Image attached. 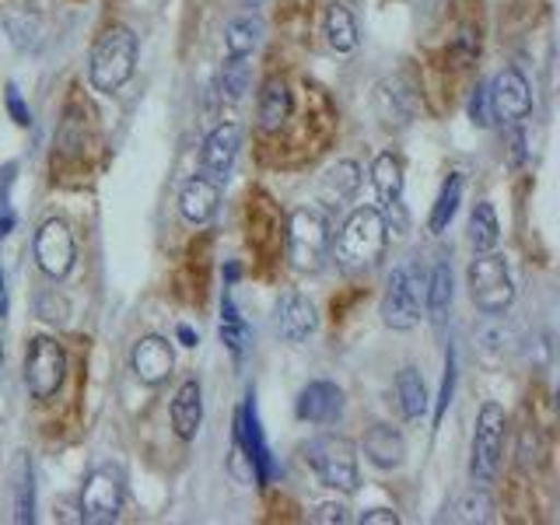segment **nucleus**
<instances>
[{"label":"nucleus","mask_w":560,"mask_h":525,"mask_svg":"<svg viewBox=\"0 0 560 525\" xmlns=\"http://www.w3.org/2000/svg\"><path fill=\"white\" fill-rule=\"evenodd\" d=\"M137 67V35L127 25H113L98 35L92 46V63H88V78H92L95 92L113 95L133 78Z\"/></svg>","instance_id":"f257e3e1"},{"label":"nucleus","mask_w":560,"mask_h":525,"mask_svg":"<svg viewBox=\"0 0 560 525\" xmlns=\"http://www.w3.org/2000/svg\"><path fill=\"white\" fill-rule=\"evenodd\" d=\"M385 238H389V224H385L382 210L361 207L347 218L343 232L337 238V262L350 273L375 267L385 253Z\"/></svg>","instance_id":"f03ea898"},{"label":"nucleus","mask_w":560,"mask_h":525,"mask_svg":"<svg viewBox=\"0 0 560 525\" xmlns=\"http://www.w3.org/2000/svg\"><path fill=\"white\" fill-rule=\"evenodd\" d=\"M329 256V218L323 207H298L288 221V259L298 273H319Z\"/></svg>","instance_id":"7ed1b4c3"},{"label":"nucleus","mask_w":560,"mask_h":525,"mask_svg":"<svg viewBox=\"0 0 560 525\" xmlns=\"http://www.w3.org/2000/svg\"><path fill=\"white\" fill-rule=\"evenodd\" d=\"M305 463L312 472L319 477L323 487L343 490V494H354L361 477H358V455L354 442H347L340 434H319L305 445Z\"/></svg>","instance_id":"20e7f679"},{"label":"nucleus","mask_w":560,"mask_h":525,"mask_svg":"<svg viewBox=\"0 0 560 525\" xmlns=\"http://www.w3.org/2000/svg\"><path fill=\"white\" fill-rule=\"evenodd\" d=\"M424 288L428 277L420 273V267H413V262L396 267L382 294V323L396 332L413 329L420 323V312H424Z\"/></svg>","instance_id":"39448f33"},{"label":"nucleus","mask_w":560,"mask_h":525,"mask_svg":"<svg viewBox=\"0 0 560 525\" xmlns=\"http://www.w3.org/2000/svg\"><path fill=\"white\" fill-rule=\"evenodd\" d=\"M469 298L483 315H504L515 302V284L508 259L498 253H480L469 262Z\"/></svg>","instance_id":"423d86ee"},{"label":"nucleus","mask_w":560,"mask_h":525,"mask_svg":"<svg viewBox=\"0 0 560 525\" xmlns=\"http://www.w3.org/2000/svg\"><path fill=\"white\" fill-rule=\"evenodd\" d=\"M504 410L498 402H483L477 413V431H472V459H469V472L477 483H490L498 477L501 466V448H504Z\"/></svg>","instance_id":"0eeeda50"},{"label":"nucleus","mask_w":560,"mask_h":525,"mask_svg":"<svg viewBox=\"0 0 560 525\" xmlns=\"http://www.w3.org/2000/svg\"><path fill=\"white\" fill-rule=\"evenodd\" d=\"M63 372H67V358L63 347L49 337H35L28 343L25 354V385L35 399H49L57 396V389L63 385Z\"/></svg>","instance_id":"6e6552de"},{"label":"nucleus","mask_w":560,"mask_h":525,"mask_svg":"<svg viewBox=\"0 0 560 525\" xmlns=\"http://www.w3.org/2000/svg\"><path fill=\"white\" fill-rule=\"evenodd\" d=\"M122 508V480L119 472L102 466L88 477L84 490H81V518L88 525H102V522H113Z\"/></svg>","instance_id":"1a4fd4ad"},{"label":"nucleus","mask_w":560,"mask_h":525,"mask_svg":"<svg viewBox=\"0 0 560 525\" xmlns=\"http://www.w3.org/2000/svg\"><path fill=\"white\" fill-rule=\"evenodd\" d=\"M487 92H490V109H494V119H501V122H518L533 109L529 81L522 78L518 67H504L494 78V84H487Z\"/></svg>","instance_id":"9d476101"},{"label":"nucleus","mask_w":560,"mask_h":525,"mask_svg":"<svg viewBox=\"0 0 560 525\" xmlns=\"http://www.w3.org/2000/svg\"><path fill=\"white\" fill-rule=\"evenodd\" d=\"M35 259H39L43 273L63 277L74 267V235H70L67 221L49 218L39 232H35Z\"/></svg>","instance_id":"9b49d317"},{"label":"nucleus","mask_w":560,"mask_h":525,"mask_svg":"<svg viewBox=\"0 0 560 525\" xmlns=\"http://www.w3.org/2000/svg\"><path fill=\"white\" fill-rule=\"evenodd\" d=\"M372 183H375V192H378V203H382V218L389 221L393 214H396V221H393V228L396 232H402V162L393 154V151H385V154H378L375 158V165H372Z\"/></svg>","instance_id":"f8f14e48"},{"label":"nucleus","mask_w":560,"mask_h":525,"mask_svg":"<svg viewBox=\"0 0 560 525\" xmlns=\"http://www.w3.org/2000/svg\"><path fill=\"white\" fill-rule=\"evenodd\" d=\"M242 148V127L238 122H221V127L210 130L207 144H203V175L214 183H224L228 172H232L235 158Z\"/></svg>","instance_id":"ddd939ff"},{"label":"nucleus","mask_w":560,"mask_h":525,"mask_svg":"<svg viewBox=\"0 0 560 525\" xmlns=\"http://www.w3.org/2000/svg\"><path fill=\"white\" fill-rule=\"evenodd\" d=\"M130 368L133 375L144 382V385H162L172 368H175V354H172V343L165 337H144L133 343V354H130Z\"/></svg>","instance_id":"4468645a"},{"label":"nucleus","mask_w":560,"mask_h":525,"mask_svg":"<svg viewBox=\"0 0 560 525\" xmlns=\"http://www.w3.org/2000/svg\"><path fill=\"white\" fill-rule=\"evenodd\" d=\"M343 413V389L332 382H308L298 396V417L308 424H329Z\"/></svg>","instance_id":"2eb2a0df"},{"label":"nucleus","mask_w":560,"mask_h":525,"mask_svg":"<svg viewBox=\"0 0 560 525\" xmlns=\"http://www.w3.org/2000/svg\"><path fill=\"white\" fill-rule=\"evenodd\" d=\"M315 326H319V315H315V305L308 302V298L302 294H284L277 305V329L280 337H284L288 343H302L308 340Z\"/></svg>","instance_id":"dca6fc26"},{"label":"nucleus","mask_w":560,"mask_h":525,"mask_svg":"<svg viewBox=\"0 0 560 525\" xmlns=\"http://www.w3.org/2000/svg\"><path fill=\"white\" fill-rule=\"evenodd\" d=\"M218 203H221V183L207 179V175H192L179 192V210L189 224H207L218 214Z\"/></svg>","instance_id":"f3484780"},{"label":"nucleus","mask_w":560,"mask_h":525,"mask_svg":"<svg viewBox=\"0 0 560 525\" xmlns=\"http://www.w3.org/2000/svg\"><path fill=\"white\" fill-rule=\"evenodd\" d=\"M375 113L385 127H407L413 119V92L402 78H385L375 88Z\"/></svg>","instance_id":"a211bd4d"},{"label":"nucleus","mask_w":560,"mask_h":525,"mask_svg":"<svg viewBox=\"0 0 560 525\" xmlns=\"http://www.w3.org/2000/svg\"><path fill=\"white\" fill-rule=\"evenodd\" d=\"M172 428L183 442H192L200 431V420H203V393H200V382L189 378L179 385V393L172 399Z\"/></svg>","instance_id":"6ab92c4d"},{"label":"nucleus","mask_w":560,"mask_h":525,"mask_svg":"<svg viewBox=\"0 0 560 525\" xmlns=\"http://www.w3.org/2000/svg\"><path fill=\"white\" fill-rule=\"evenodd\" d=\"M364 455L378 469H396V466H402V459H407V442H402V434L396 428L375 424L364 434Z\"/></svg>","instance_id":"aec40b11"},{"label":"nucleus","mask_w":560,"mask_h":525,"mask_svg":"<svg viewBox=\"0 0 560 525\" xmlns=\"http://www.w3.org/2000/svg\"><path fill=\"white\" fill-rule=\"evenodd\" d=\"M358 186H361V168H358V162H347V158H343V162L326 168L323 183H319V200L326 207H340V203H347L350 197H354Z\"/></svg>","instance_id":"412c9836"},{"label":"nucleus","mask_w":560,"mask_h":525,"mask_svg":"<svg viewBox=\"0 0 560 525\" xmlns=\"http://www.w3.org/2000/svg\"><path fill=\"white\" fill-rule=\"evenodd\" d=\"M291 116V92L280 78H270L259 92V127L262 130H280L284 119Z\"/></svg>","instance_id":"4be33fe9"},{"label":"nucleus","mask_w":560,"mask_h":525,"mask_svg":"<svg viewBox=\"0 0 560 525\" xmlns=\"http://www.w3.org/2000/svg\"><path fill=\"white\" fill-rule=\"evenodd\" d=\"M424 308L431 315L434 326H442L448 319V308H452V267L442 259L434 262V270L428 277V288H424Z\"/></svg>","instance_id":"5701e85b"},{"label":"nucleus","mask_w":560,"mask_h":525,"mask_svg":"<svg viewBox=\"0 0 560 525\" xmlns=\"http://www.w3.org/2000/svg\"><path fill=\"white\" fill-rule=\"evenodd\" d=\"M396 393H399V407H402V417H424L428 410V389H424V378H420L417 368H402L396 375Z\"/></svg>","instance_id":"b1692460"},{"label":"nucleus","mask_w":560,"mask_h":525,"mask_svg":"<svg viewBox=\"0 0 560 525\" xmlns=\"http://www.w3.org/2000/svg\"><path fill=\"white\" fill-rule=\"evenodd\" d=\"M501 238V224H498V214L490 203H477L472 207V218H469V245L477 253H490Z\"/></svg>","instance_id":"393cba45"},{"label":"nucleus","mask_w":560,"mask_h":525,"mask_svg":"<svg viewBox=\"0 0 560 525\" xmlns=\"http://www.w3.org/2000/svg\"><path fill=\"white\" fill-rule=\"evenodd\" d=\"M459 200H463V175H448L442 192H438V200H434L431 218H428V228H431L434 235H442L445 228L452 224L455 210H459Z\"/></svg>","instance_id":"a878e982"},{"label":"nucleus","mask_w":560,"mask_h":525,"mask_svg":"<svg viewBox=\"0 0 560 525\" xmlns=\"http://www.w3.org/2000/svg\"><path fill=\"white\" fill-rule=\"evenodd\" d=\"M326 39L337 52H350L358 46V25H354V14H350L343 4H329L326 11Z\"/></svg>","instance_id":"bb28decb"},{"label":"nucleus","mask_w":560,"mask_h":525,"mask_svg":"<svg viewBox=\"0 0 560 525\" xmlns=\"http://www.w3.org/2000/svg\"><path fill=\"white\" fill-rule=\"evenodd\" d=\"M35 518V477H32V459L22 455L14 466V522H32Z\"/></svg>","instance_id":"cd10ccee"},{"label":"nucleus","mask_w":560,"mask_h":525,"mask_svg":"<svg viewBox=\"0 0 560 525\" xmlns=\"http://www.w3.org/2000/svg\"><path fill=\"white\" fill-rule=\"evenodd\" d=\"M259 32L262 25L256 22V18H235L232 25L224 28V46H228V57H249V52L259 46Z\"/></svg>","instance_id":"c85d7f7f"},{"label":"nucleus","mask_w":560,"mask_h":525,"mask_svg":"<svg viewBox=\"0 0 560 525\" xmlns=\"http://www.w3.org/2000/svg\"><path fill=\"white\" fill-rule=\"evenodd\" d=\"M221 340H224L228 350H232V358L242 361L245 343H249V329H245L242 315H238L235 302L228 294H224V302H221Z\"/></svg>","instance_id":"c756f323"},{"label":"nucleus","mask_w":560,"mask_h":525,"mask_svg":"<svg viewBox=\"0 0 560 525\" xmlns=\"http://www.w3.org/2000/svg\"><path fill=\"white\" fill-rule=\"evenodd\" d=\"M249 57H228L221 67V98L224 102H242L245 92H249V81H253V70L245 63Z\"/></svg>","instance_id":"7c9ffc66"},{"label":"nucleus","mask_w":560,"mask_h":525,"mask_svg":"<svg viewBox=\"0 0 560 525\" xmlns=\"http://www.w3.org/2000/svg\"><path fill=\"white\" fill-rule=\"evenodd\" d=\"M4 28H8L11 43L18 49H35V46H39V18H35L28 8H11L4 14Z\"/></svg>","instance_id":"2f4dec72"},{"label":"nucleus","mask_w":560,"mask_h":525,"mask_svg":"<svg viewBox=\"0 0 560 525\" xmlns=\"http://www.w3.org/2000/svg\"><path fill=\"white\" fill-rule=\"evenodd\" d=\"M469 119L477 122L480 130H487L490 122H494V109H490V92H487V84H477V88H472V95H469Z\"/></svg>","instance_id":"473e14b6"},{"label":"nucleus","mask_w":560,"mask_h":525,"mask_svg":"<svg viewBox=\"0 0 560 525\" xmlns=\"http://www.w3.org/2000/svg\"><path fill=\"white\" fill-rule=\"evenodd\" d=\"M11 175H14V165H8L0 172V238H4L11 228H14V210L8 203V189H11Z\"/></svg>","instance_id":"72a5a7b5"},{"label":"nucleus","mask_w":560,"mask_h":525,"mask_svg":"<svg viewBox=\"0 0 560 525\" xmlns=\"http://www.w3.org/2000/svg\"><path fill=\"white\" fill-rule=\"evenodd\" d=\"M350 515H347V504H337V501H329V504H319L312 512V522L315 525H343Z\"/></svg>","instance_id":"f704fd0d"},{"label":"nucleus","mask_w":560,"mask_h":525,"mask_svg":"<svg viewBox=\"0 0 560 525\" xmlns=\"http://www.w3.org/2000/svg\"><path fill=\"white\" fill-rule=\"evenodd\" d=\"M452 385H455V358H445V378H442V399H438V413H434V424H442V417L452 402Z\"/></svg>","instance_id":"c9c22d12"},{"label":"nucleus","mask_w":560,"mask_h":525,"mask_svg":"<svg viewBox=\"0 0 560 525\" xmlns=\"http://www.w3.org/2000/svg\"><path fill=\"white\" fill-rule=\"evenodd\" d=\"M459 508H463V515H455V518H463V522H477V518H480V522H483L487 512H490V501H487L483 494H480V498L472 494V498H466Z\"/></svg>","instance_id":"e433bc0d"},{"label":"nucleus","mask_w":560,"mask_h":525,"mask_svg":"<svg viewBox=\"0 0 560 525\" xmlns=\"http://www.w3.org/2000/svg\"><path fill=\"white\" fill-rule=\"evenodd\" d=\"M4 98H8V109H11L18 127H28V109H25V102H22V92H18V84L4 88Z\"/></svg>","instance_id":"4c0bfd02"},{"label":"nucleus","mask_w":560,"mask_h":525,"mask_svg":"<svg viewBox=\"0 0 560 525\" xmlns=\"http://www.w3.org/2000/svg\"><path fill=\"white\" fill-rule=\"evenodd\" d=\"M361 525H399V515L389 512V508H375V512H364Z\"/></svg>","instance_id":"58836bf2"},{"label":"nucleus","mask_w":560,"mask_h":525,"mask_svg":"<svg viewBox=\"0 0 560 525\" xmlns=\"http://www.w3.org/2000/svg\"><path fill=\"white\" fill-rule=\"evenodd\" d=\"M512 154H515V162H522V158H525V137H522V130L512 133Z\"/></svg>","instance_id":"ea45409f"},{"label":"nucleus","mask_w":560,"mask_h":525,"mask_svg":"<svg viewBox=\"0 0 560 525\" xmlns=\"http://www.w3.org/2000/svg\"><path fill=\"white\" fill-rule=\"evenodd\" d=\"M179 340H183V347H197V332L189 326H179Z\"/></svg>","instance_id":"a19ab883"},{"label":"nucleus","mask_w":560,"mask_h":525,"mask_svg":"<svg viewBox=\"0 0 560 525\" xmlns=\"http://www.w3.org/2000/svg\"><path fill=\"white\" fill-rule=\"evenodd\" d=\"M0 358H4V354H0Z\"/></svg>","instance_id":"79ce46f5"}]
</instances>
